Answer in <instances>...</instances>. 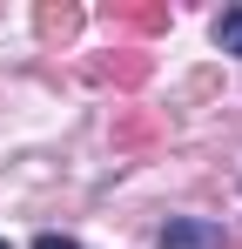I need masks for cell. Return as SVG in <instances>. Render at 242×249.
<instances>
[{
    "label": "cell",
    "instance_id": "cell-3",
    "mask_svg": "<svg viewBox=\"0 0 242 249\" xmlns=\"http://www.w3.org/2000/svg\"><path fill=\"white\" fill-rule=\"evenodd\" d=\"M40 27H47V34H68V27H74V7H40Z\"/></svg>",
    "mask_w": 242,
    "mask_h": 249
},
{
    "label": "cell",
    "instance_id": "cell-6",
    "mask_svg": "<svg viewBox=\"0 0 242 249\" xmlns=\"http://www.w3.org/2000/svg\"><path fill=\"white\" fill-rule=\"evenodd\" d=\"M0 249H7V236H0Z\"/></svg>",
    "mask_w": 242,
    "mask_h": 249
},
{
    "label": "cell",
    "instance_id": "cell-5",
    "mask_svg": "<svg viewBox=\"0 0 242 249\" xmlns=\"http://www.w3.org/2000/svg\"><path fill=\"white\" fill-rule=\"evenodd\" d=\"M34 249H81L74 236H54V229H47V236H34Z\"/></svg>",
    "mask_w": 242,
    "mask_h": 249
},
{
    "label": "cell",
    "instance_id": "cell-4",
    "mask_svg": "<svg viewBox=\"0 0 242 249\" xmlns=\"http://www.w3.org/2000/svg\"><path fill=\"white\" fill-rule=\"evenodd\" d=\"M121 20H128V27H161L168 7H135V14H121Z\"/></svg>",
    "mask_w": 242,
    "mask_h": 249
},
{
    "label": "cell",
    "instance_id": "cell-2",
    "mask_svg": "<svg viewBox=\"0 0 242 249\" xmlns=\"http://www.w3.org/2000/svg\"><path fill=\"white\" fill-rule=\"evenodd\" d=\"M215 47H222V54H242V7H229V14L215 20Z\"/></svg>",
    "mask_w": 242,
    "mask_h": 249
},
{
    "label": "cell",
    "instance_id": "cell-1",
    "mask_svg": "<svg viewBox=\"0 0 242 249\" xmlns=\"http://www.w3.org/2000/svg\"><path fill=\"white\" fill-rule=\"evenodd\" d=\"M161 249H229V236H222V222H208V215H175V222L161 229Z\"/></svg>",
    "mask_w": 242,
    "mask_h": 249
}]
</instances>
